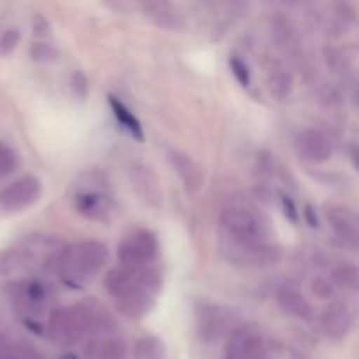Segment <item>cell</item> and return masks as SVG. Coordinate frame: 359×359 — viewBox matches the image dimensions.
Segmentation results:
<instances>
[{
    "instance_id": "cell-23",
    "label": "cell",
    "mask_w": 359,
    "mask_h": 359,
    "mask_svg": "<svg viewBox=\"0 0 359 359\" xmlns=\"http://www.w3.org/2000/svg\"><path fill=\"white\" fill-rule=\"evenodd\" d=\"M358 269L351 263H342L333 270V283L339 284L344 290L354 291L358 287Z\"/></svg>"
},
{
    "instance_id": "cell-8",
    "label": "cell",
    "mask_w": 359,
    "mask_h": 359,
    "mask_svg": "<svg viewBox=\"0 0 359 359\" xmlns=\"http://www.w3.org/2000/svg\"><path fill=\"white\" fill-rule=\"evenodd\" d=\"M224 255L233 263L251 269H266L276 265L280 259V249L272 242H258V244H245V242L226 241L223 244Z\"/></svg>"
},
{
    "instance_id": "cell-11",
    "label": "cell",
    "mask_w": 359,
    "mask_h": 359,
    "mask_svg": "<svg viewBox=\"0 0 359 359\" xmlns=\"http://www.w3.org/2000/svg\"><path fill=\"white\" fill-rule=\"evenodd\" d=\"M325 219L330 224L333 231H335L337 238L344 242L349 248H358V237H359V228H358V217L354 210L347 209L344 205H326L325 207Z\"/></svg>"
},
{
    "instance_id": "cell-29",
    "label": "cell",
    "mask_w": 359,
    "mask_h": 359,
    "mask_svg": "<svg viewBox=\"0 0 359 359\" xmlns=\"http://www.w3.org/2000/svg\"><path fill=\"white\" fill-rule=\"evenodd\" d=\"M312 291L319 297H330L332 294V284L325 279H316L312 284Z\"/></svg>"
},
{
    "instance_id": "cell-31",
    "label": "cell",
    "mask_w": 359,
    "mask_h": 359,
    "mask_svg": "<svg viewBox=\"0 0 359 359\" xmlns=\"http://www.w3.org/2000/svg\"><path fill=\"white\" fill-rule=\"evenodd\" d=\"M7 349H11V342H9V339L6 337V333L0 332V354L6 353Z\"/></svg>"
},
{
    "instance_id": "cell-5",
    "label": "cell",
    "mask_w": 359,
    "mask_h": 359,
    "mask_svg": "<svg viewBox=\"0 0 359 359\" xmlns=\"http://www.w3.org/2000/svg\"><path fill=\"white\" fill-rule=\"evenodd\" d=\"M158 238L149 230L132 231L118 245V259L125 269H147L158 258Z\"/></svg>"
},
{
    "instance_id": "cell-16",
    "label": "cell",
    "mask_w": 359,
    "mask_h": 359,
    "mask_svg": "<svg viewBox=\"0 0 359 359\" xmlns=\"http://www.w3.org/2000/svg\"><path fill=\"white\" fill-rule=\"evenodd\" d=\"M142 11L156 27L163 30L177 32L184 28V16L181 11L170 2H146L142 4Z\"/></svg>"
},
{
    "instance_id": "cell-7",
    "label": "cell",
    "mask_w": 359,
    "mask_h": 359,
    "mask_svg": "<svg viewBox=\"0 0 359 359\" xmlns=\"http://www.w3.org/2000/svg\"><path fill=\"white\" fill-rule=\"evenodd\" d=\"M196 330L205 340H217L223 335H230L235 330L237 316L223 305L212 302H202L195 307Z\"/></svg>"
},
{
    "instance_id": "cell-6",
    "label": "cell",
    "mask_w": 359,
    "mask_h": 359,
    "mask_svg": "<svg viewBox=\"0 0 359 359\" xmlns=\"http://www.w3.org/2000/svg\"><path fill=\"white\" fill-rule=\"evenodd\" d=\"M270 351L269 337L256 325H244L230 333L226 359H266Z\"/></svg>"
},
{
    "instance_id": "cell-17",
    "label": "cell",
    "mask_w": 359,
    "mask_h": 359,
    "mask_svg": "<svg viewBox=\"0 0 359 359\" xmlns=\"http://www.w3.org/2000/svg\"><path fill=\"white\" fill-rule=\"evenodd\" d=\"M354 326L353 312L344 304H333L323 314V328L333 340L346 339Z\"/></svg>"
},
{
    "instance_id": "cell-3",
    "label": "cell",
    "mask_w": 359,
    "mask_h": 359,
    "mask_svg": "<svg viewBox=\"0 0 359 359\" xmlns=\"http://www.w3.org/2000/svg\"><path fill=\"white\" fill-rule=\"evenodd\" d=\"M107 259V245L98 241H79L62 248L56 256V270L67 283L79 286L97 276Z\"/></svg>"
},
{
    "instance_id": "cell-12",
    "label": "cell",
    "mask_w": 359,
    "mask_h": 359,
    "mask_svg": "<svg viewBox=\"0 0 359 359\" xmlns=\"http://www.w3.org/2000/svg\"><path fill=\"white\" fill-rule=\"evenodd\" d=\"M297 153L300 154L302 160L309 161V163H325L332 158V142L328 137L321 132V130H305L297 137Z\"/></svg>"
},
{
    "instance_id": "cell-1",
    "label": "cell",
    "mask_w": 359,
    "mask_h": 359,
    "mask_svg": "<svg viewBox=\"0 0 359 359\" xmlns=\"http://www.w3.org/2000/svg\"><path fill=\"white\" fill-rule=\"evenodd\" d=\"M105 287L114 298L116 309L125 318L137 321L153 311L163 287V279L153 266L139 270L119 266L107 273Z\"/></svg>"
},
{
    "instance_id": "cell-9",
    "label": "cell",
    "mask_w": 359,
    "mask_h": 359,
    "mask_svg": "<svg viewBox=\"0 0 359 359\" xmlns=\"http://www.w3.org/2000/svg\"><path fill=\"white\" fill-rule=\"evenodd\" d=\"M42 184L34 175H25L0 191V209L6 212H21L41 198Z\"/></svg>"
},
{
    "instance_id": "cell-13",
    "label": "cell",
    "mask_w": 359,
    "mask_h": 359,
    "mask_svg": "<svg viewBox=\"0 0 359 359\" xmlns=\"http://www.w3.org/2000/svg\"><path fill=\"white\" fill-rule=\"evenodd\" d=\"M74 205L81 216L90 221H109L112 210H114L111 196L98 189L79 191L74 196Z\"/></svg>"
},
{
    "instance_id": "cell-2",
    "label": "cell",
    "mask_w": 359,
    "mask_h": 359,
    "mask_svg": "<svg viewBox=\"0 0 359 359\" xmlns=\"http://www.w3.org/2000/svg\"><path fill=\"white\" fill-rule=\"evenodd\" d=\"M104 333H116V323L98 302H81L49 314L48 335L62 347H72Z\"/></svg>"
},
{
    "instance_id": "cell-21",
    "label": "cell",
    "mask_w": 359,
    "mask_h": 359,
    "mask_svg": "<svg viewBox=\"0 0 359 359\" xmlns=\"http://www.w3.org/2000/svg\"><path fill=\"white\" fill-rule=\"evenodd\" d=\"M21 304L30 311L44 307L46 300H48V290L42 286L41 283H28L21 287Z\"/></svg>"
},
{
    "instance_id": "cell-4",
    "label": "cell",
    "mask_w": 359,
    "mask_h": 359,
    "mask_svg": "<svg viewBox=\"0 0 359 359\" xmlns=\"http://www.w3.org/2000/svg\"><path fill=\"white\" fill-rule=\"evenodd\" d=\"M219 219L226 241L245 242V244L270 242L272 228H270L269 217L251 203H228L221 210Z\"/></svg>"
},
{
    "instance_id": "cell-15",
    "label": "cell",
    "mask_w": 359,
    "mask_h": 359,
    "mask_svg": "<svg viewBox=\"0 0 359 359\" xmlns=\"http://www.w3.org/2000/svg\"><path fill=\"white\" fill-rule=\"evenodd\" d=\"M167 160L168 163H170V167L174 168L175 174L179 175V179L182 181L186 191L191 193V195L198 193L203 184V174L202 170H200L198 165L195 163V160L177 149L168 151Z\"/></svg>"
},
{
    "instance_id": "cell-20",
    "label": "cell",
    "mask_w": 359,
    "mask_h": 359,
    "mask_svg": "<svg viewBox=\"0 0 359 359\" xmlns=\"http://www.w3.org/2000/svg\"><path fill=\"white\" fill-rule=\"evenodd\" d=\"M167 347L161 339L156 335H144L133 346V356L135 359H163Z\"/></svg>"
},
{
    "instance_id": "cell-10",
    "label": "cell",
    "mask_w": 359,
    "mask_h": 359,
    "mask_svg": "<svg viewBox=\"0 0 359 359\" xmlns=\"http://www.w3.org/2000/svg\"><path fill=\"white\" fill-rule=\"evenodd\" d=\"M130 182H132L133 191L139 195V198L153 209L163 207V188L160 184L156 172L144 163H135L130 168Z\"/></svg>"
},
{
    "instance_id": "cell-25",
    "label": "cell",
    "mask_w": 359,
    "mask_h": 359,
    "mask_svg": "<svg viewBox=\"0 0 359 359\" xmlns=\"http://www.w3.org/2000/svg\"><path fill=\"white\" fill-rule=\"evenodd\" d=\"M32 60L41 63H53L58 60L60 53L53 48L51 44H46V42H37V44L32 46L30 49Z\"/></svg>"
},
{
    "instance_id": "cell-30",
    "label": "cell",
    "mask_w": 359,
    "mask_h": 359,
    "mask_svg": "<svg viewBox=\"0 0 359 359\" xmlns=\"http://www.w3.org/2000/svg\"><path fill=\"white\" fill-rule=\"evenodd\" d=\"M283 203H284V209H286V210H284V212H286V216L291 217L293 221H298V214H297V209H294L293 202H291L290 198H286V196H284Z\"/></svg>"
},
{
    "instance_id": "cell-24",
    "label": "cell",
    "mask_w": 359,
    "mask_h": 359,
    "mask_svg": "<svg viewBox=\"0 0 359 359\" xmlns=\"http://www.w3.org/2000/svg\"><path fill=\"white\" fill-rule=\"evenodd\" d=\"M18 167V154L16 151L7 146H0V181L7 175L13 174Z\"/></svg>"
},
{
    "instance_id": "cell-14",
    "label": "cell",
    "mask_w": 359,
    "mask_h": 359,
    "mask_svg": "<svg viewBox=\"0 0 359 359\" xmlns=\"http://www.w3.org/2000/svg\"><path fill=\"white\" fill-rule=\"evenodd\" d=\"M84 356L86 359H126L128 347L118 333H105L86 340Z\"/></svg>"
},
{
    "instance_id": "cell-28",
    "label": "cell",
    "mask_w": 359,
    "mask_h": 359,
    "mask_svg": "<svg viewBox=\"0 0 359 359\" xmlns=\"http://www.w3.org/2000/svg\"><path fill=\"white\" fill-rule=\"evenodd\" d=\"M70 84H72V90H74V93H76L77 98H83L84 100V98L88 97L90 86H88V79L83 72H74Z\"/></svg>"
},
{
    "instance_id": "cell-22",
    "label": "cell",
    "mask_w": 359,
    "mask_h": 359,
    "mask_svg": "<svg viewBox=\"0 0 359 359\" xmlns=\"http://www.w3.org/2000/svg\"><path fill=\"white\" fill-rule=\"evenodd\" d=\"M269 90L277 100H286L293 90V81L291 76L284 70H273L269 77Z\"/></svg>"
},
{
    "instance_id": "cell-26",
    "label": "cell",
    "mask_w": 359,
    "mask_h": 359,
    "mask_svg": "<svg viewBox=\"0 0 359 359\" xmlns=\"http://www.w3.org/2000/svg\"><path fill=\"white\" fill-rule=\"evenodd\" d=\"M21 34L18 28H7L2 35H0V55H11L20 44Z\"/></svg>"
},
{
    "instance_id": "cell-18",
    "label": "cell",
    "mask_w": 359,
    "mask_h": 359,
    "mask_svg": "<svg viewBox=\"0 0 359 359\" xmlns=\"http://www.w3.org/2000/svg\"><path fill=\"white\" fill-rule=\"evenodd\" d=\"M277 302H279L280 309H283L286 314L293 316V318L302 319V321H307L312 316V305L309 304L307 298L300 293L294 287H280L277 291Z\"/></svg>"
},
{
    "instance_id": "cell-19",
    "label": "cell",
    "mask_w": 359,
    "mask_h": 359,
    "mask_svg": "<svg viewBox=\"0 0 359 359\" xmlns=\"http://www.w3.org/2000/svg\"><path fill=\"white\" fill-rule=\"evenodd\" d=\"M109 104H111L112 112H114L116 119L119 121V125L126 130L132 137H135L137 140L142 142L144 140V132H142V125H140L139 119L133 116V112L123 104L121 100H118L116 97H109Z\"/></svg>"
},
{
    "instance_id": "cell-27",
    "label": "cell",
    "mask_w": 359,
    "mask_h": 359,
    "mask_svg": "<svg viewBox=\"0 0 359 359\" xmlns=\"http://www.w3.org/2000/svg\"><path fill=\"white\" fill-rule=\"evenodd\" d=\"M230 69L242 86H249V84H251V72H249V67L245 65L241 58H237V56H231Z\"/></svg>"
}]
</instances>
